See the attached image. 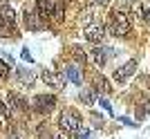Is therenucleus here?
Segmentation results:
<instances>
[{
  "label": "nucleus",
  "instance_id": "obj_1",
  "mask_svg": "<svg viewBox=\"0 0 150 139\" xmlns=\"http://www.w3.org/2000/svg\"><path fill=\"white\" fill-rule=\"evenodd\" d=\"M110 32L114 34V36H130L132 32V23H130V16L125 11H121V9H114L112 13H110Z\"/></svg>",
  "mask_w": 150,
  "mask_h": 139
},
{
  "label": "nucleus",
  "instance_id": "obj_2",
  "mask_svg": "<svg viewBox=\"0 0 150 139\" xmlns=\"http://www.w3.org/2000/svg\"><path fill=\"white\" fill-rule=\"evenodd\" d=\"M58 128H61L63 133H69V135L79 133L81 130V117L76 112H72V110H65L58 117Z\"/></svg>",
  "mask_w": 150,
  "mask_h": 139
},
{
  "label": "nucleus",
  "instance_id": "obj_3",
  "mask_svg": "<svg viewBox=\"0 0 150 139\" xmlns=\"http://www.w3.org/2000/svg\"><path fill=\"white\" fill-rule=\"evenodd\" d=\"M31 106H34V110L40 114H47L54 110V106H56V96L54 94H38L34 101H31Z\"/></svg>",
  "mask_w": 150,
  "mask_h": 139
},
{
  "label": "nucleus",
  "instance_id": "obj_4",
  "mask_svg": "<svg viewBox=\"0 0 150 139\" xmlns=\"http://www.w3.org/2000/svg\"><path fill=\"white\" fill-rule=\"evenodd\" d=\"M112 54V50H103L101 45H94L92 50L88 52V56H90V61H92L96 67H103L105 65V61H108V56Z\"/></svg>",
  "mask_w": 150,
  "mask_h": 139
},
{
  "label": "nucleus",
  "instance_id": "obj_5",
  "mask_svg": "<svg viewBox=\"0 0 150 139\" xmlns=\"http://www.w3.org/2000/svg\"><path fill=\"white\" fill-rule=\"evenodd\" d=\"M103 36H105V32H103V25H101V23H94V25H88V27H85V38H88L90 43L101 45Z\"/></svg>",
  "mask_w": 150,
  "mask_h": 139
},
{
  "label": "nucleus",
  "instance_id": "obj_6",
  "mask_svg": "<svg viewBox=\"0 0 150 139\" xmlns=\"http://www.w3.org/2000/svg\"><path fill=\"white\" fill-rule=\"evenodd\" d=\"M54 7H56V2H54V0H36V13L40 16V20H43V23L52 18Z\"/></svg>",
  "mask_w": 150,
  "mask_h": 139
},
{
  "label": "nucleus",
  "instance_id": "obj_7",
  "mask_svg": "<svg viewBox=\"0 0 150 139\" xmlns=\"http://www.w3.org/2000/svg\"><path fill=\"white\" fill-rule=\"evenodd\" d=\"M23 20H25V27H27V29H31V32H38V29L43 27L40 16L34 13V11H25V13H23Z\"/></svg>",
  "mask_w": 150,
  "mask_h": 139
},
{
  "label": "nucleus",
  "instance_id": "obj_8",
  "mask_svg": "<svg viewBox=\"0 0 150 139\" xmlns=\"http://www.w3.org/2000/svg\"><path fill=\"white\" fill-rule=\"evenodd\" d=\"M92 88H94V92H99V94H110V92H112L110 83H108V79L103 74H96V76H94Z\"/></svg>",
  "mask_w": 150,
  "mask_h": 139
},
{
  "label": "nucleus",
  "instance_id": "obj_9",
  "mask_svg": "<svg viewBox=\"0 0 150 139\" xmlns=\"http://www.w3.org/2000/svg\"><path fill=\"white\" fill-rule=\"evenodd\" d=\"M7 106H9V110H27V99H23V96L16 94V92H9Z\"/></svg>",
  "mask_w": 150,
  "mask_h": 139
},
{
  "label": "nucleus",
  "instance_id": "obj_10",
  "mask_svg": "<svg viewBox=\"0 0 150 139\" xmlns=\"http://www.w3.org/2000/svg\"><path fill=\"white\" fill-rule=\"evenodd\" d=\"M134 70H137V63H134V61H128L123 67H119L117 72H114V79H117L119 83H123L130 74H134Z\"/></svg>",
  "mask_w": 150,
  "mask_h": 139
},
{
  "label": "nucleus",
  "instance_id": "obj_11",
  "mask_svg": "<svg viewBox=\"0 0 150 139\" xmlns=\"http://www.w3.org/2000/svg\"><path fill=\"white\" fill-rule=\"evenodd\" d=\"M132 13H134L139 20H150V11H148V7H146L144 0H132Z\"/></svg>",
  "mask_w": 150,
  "mask_h": 139
},
{
  "label": "nucleus",
  "instance_id": "obj_12",
  "mask_svg": "<svg viewBox=\"0 0 150 139\" xmlns=\"http://www.w3.org/2000/svg\"><path fill=\"white\" fill-rule=\"evenodd\" d=\"M94 16H96V7H94V5L83 7V11H81V23H83L85 27H88V25H94V23H99Z\"/></svg>",
  "mask_w": 150,
  "mask_h": 139
},
{
  "label": "nucleus",
  "instance_id": "obj_13",
  "mask_svg": "<svg viewBox=\"0 0 150 139\" xmlns=\"http://www.w3.org/2000/svg\"><path fill=\"white\" fill-rule=\"evenodd\" d=\"M43 81L50 85V88H58V85H65V79L58 74H54V72H50V70H45L43 72Z\"/></svg>",
  "mask_w": 150,
  "mask_h": 139
},
{
  "label": "nucleus",
  "instance_id": "obj_14",
  "mask_svg": "<svg viewBox=\"0 0 150 139\" xmlns=\"http://www.w3.org/2000/svg\"><path fill=\"white\" fill-rule=\"evenodd\" d=\"M13 20H16V13L9 5H0V23H9L13 25Z\"/></svg>",
  "mask_w": 150,
  "mask_h": 139
},
{
  "label": "nucleus",
  "instance_id": "obj_15",
  "mask_svg": "<svg viewBox=\"0 0 150 139\" xmlns=\"http://www.w3.org/2000/svg\"><path fill=\"white\" fill-rule=\"evenodd\" d=\"M65 74H67V79H69L72 83L81 85V79H83V74H81V70H79V65H69V67L65 70Z\"/></svg>",
  "mask_w": 150,
  "mask_h": 139
},
{
  "label": "nucleus",
  "instance_id": "obj_16",
  "mask_svg": "<svg viewBox=\"0 0 150 139\" xmlns=\"http://www.w3.org/2000/svg\"><path fill=\"white\" fill-rule=\"evenodd\" d=\"M18 76H20V81L27 83V85H31V83L36 81V76H34L31 70H18Z\"/></svg>",
  "mask_w": 150,
  "mask_h": 139
},
{
  "label": "nucleus",
  "instance_id": "obj_17",
  "mask_svg": "<svg viewBox=\"0 0 150 139\" xmlns=\"http://www.w3.org/2000/svg\"><path fill=\"white\" fill-rule=\"evenodd\" d=\"M7 36H16V29L9 23H0V38H7Z\"/></svg>",
  "mask_w": 150,
  "mask_h": 139
},
{
  "label": "nucleus",
  "instance_id": "obj_18",
  "mask_svg": "<svg viewBox=\"0 0 150 139\" xmlns=\"http://www.w3.org/2000/svg\"><path fill=\"white\" fill-rule=\"evenodd\" d=\"M63 13H65V5H63V2H58V5L54 7V13H52V18L56 20V23H61V20H63Z\"/></svg>",
  "mask_w": 150,
  "mask_h": 139
},
{
  "label": "nucleus",
  "instance_id": "obj_19",
  "mask_svg": "<svg viewBox=\"0 0 150 139\" xmlns=\"http://www.w3.org/2000/svg\"><path fill=\"white\" fill-rule=\"evenodd\" d=\"M72 56H74V65H83V63H85V52H83V50H74Z\"/></svg>",
  "mask_w": 150,
  "mask_h": 139
},
{
  "label": "nucleus",
  "instance_id": "obj_20",
  "mask_svg": "<svg viewBox=\"0 0 150 139\" xmlns=\"http://www.w3.org/2000/svg\"><path fill=\"white\" fill-rule=\"evenodd\" d=\"M0 76H2V79L9 76V63H7V61H0Z\"/></svg>",
  "mask_w": 150,
  "mask_h": 139
},
{
  "label": "nucleus",
  "instance_id": "obj_21",
  "mask_svg": "<svg viewBox=\"0 0 150 139\" xmlns=\"http://www.w3.org/2000/svg\"><path fill=\"white\" fill-rule=\"evenodd\" d=\"M148 110H150V101H148V99H144V101H141V114H146Z\"/></svg>",
  "mask_w": 150,
  "mask_h": 139
},
{
  "label": "nucleus",
  "instance_id": "obj_22",
  "mask_svg": "<svg viewBox=\"0 0 150 139\" xmlns=\"http://www.w3.org/2000/svg\"><path fill=\"white\" fill-rule=\"evenodd\" d=\"M7 112H9V106H5V103L0 101V117H5Z\"/></svg>",
  "mask_w": 150,
  "mask_h": 139
},
{
  "label": "nucleus",
  "instance_id": "obj_23",
  "mask_svg": "<svg viewBox=\"0 0 150 139\" xmlns=\"http://www.w3.org/2000/svg\"><path fill=\"white\" fill-rule=\"evenodd\" d=\"M54 139H72V135H69V133H63V130H61V133H58Z\"/></svg>",
  "mask_w": 150,
  "mask_h": 139
},
{
  "label": "nucleus",
  "instance_id": "obj_24",
  "mask_svg": "<svg viewBox=\"0 0 150 139\" xmlns=\"http://www.w3.org/2000/svg\"><path fill=\"white\" fill-rule=\"evenodd\" d=\"M99 103H101V106H103V108H105L108 112H110V110H112V108H110V103H108V101H105V99H101V101H99Z\"/></svg>",
  "mask_w": 150,
  "mask_h": 139
},
{
  "label": "nucleus",
  "instance_id": "obj_25",
  "mask_svg": "<svg viewBox=\"0 0 150 139\" xmlns=\"http://www.w3.org/2000/svg\"><path fill=\"white\" fill-rule=\"evenodd\" d=\"M23 58H25V61H31V54H29V50H23Z\"/></svg>",
  "mask_w": 150,
  "mask_h": 139
},
{
  "label": "nucleus",
  "instance_id": "obj_26",
  "mask_svg": "<svg viewBox=\"0 0 150 139\" xmlns=\"http://www.w3.org/2000/svg\"><path fill=\"white\" fill-rule=\"evenodd\" d=\"M9 139H20V137H16V135H13V137H9Z\"/></svg>",
  "mask_w": 150,
  "mask_h": 139
},
{
  "label": "nucleus",
  "instance_id": "obj_27",
  "mask_svg": "<svg viewBox=\"0 0 150 139\" xmlns=\"http://www.w3.org/2000/svg\"><path fill=\"white\" fill-rule=\"evenodd\" d=\"M96 2H108V0H96Z\"/></svg>",
  "mask_w": 150,
  "mask_h": 139
}]
</instances>
